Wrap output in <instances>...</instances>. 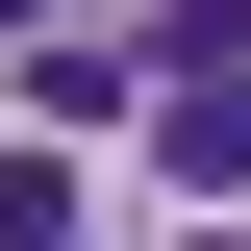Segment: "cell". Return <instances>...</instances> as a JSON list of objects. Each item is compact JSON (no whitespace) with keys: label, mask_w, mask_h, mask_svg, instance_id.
<instances>
[{"label":"cell","mask_w":251,"mask_h":251,"mask_svg":"<svg viewBox=\"0 0 251 251\" xmlns=\"http://www.w3.org/2000/svg\"><path fill=\"white\" fill-rule=\"evenodd\" d=\"M201 251H251V226H201Z\"/></svg>","instance_id":"3957f363"},{"label":"cell","mask_w":251,"mask_h":251,"mask_svg":"<svg viewBox=\"0 0 251 251\" xmlns=\"http://www.w3.org/2000/svg\"><path fill=\"white\" fill-rule=\"evenodd\" d=\"M0 25H100V0H0Z\"/></svg>","instance_id":"7a4b0ae2"},{"label":"cell","mask_w":251,"mask_h":251,"mask_svg":"<svg viewBox=\"0 0 251 251\" xmlns=\"http://www.w3.org/2000/svg\"><path fill=\"white\" fill-rule=\"evenodd\" d=\"M151 151H176V201H251V50H176L151 75Z\"/></svg>","instance_id":"6da1fadb"}]
</instances>
